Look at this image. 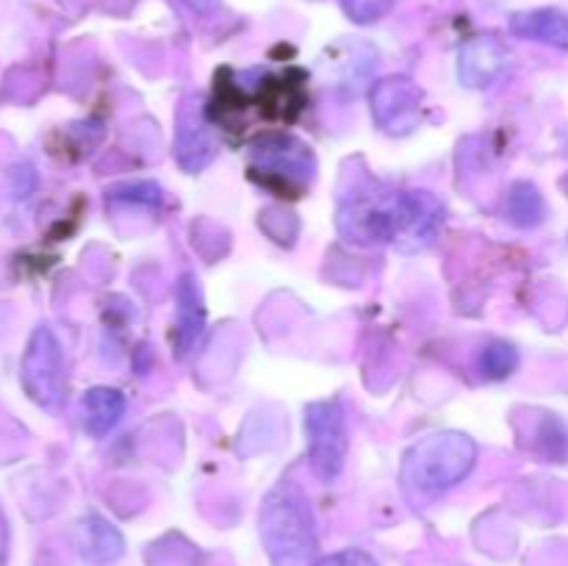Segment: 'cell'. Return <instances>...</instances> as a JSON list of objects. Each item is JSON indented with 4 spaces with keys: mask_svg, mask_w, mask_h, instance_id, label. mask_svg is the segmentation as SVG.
I'll return each instance as SVG.
<instances>
[{
    "mask_svg": "<svg viewBox=\"0 0 568 566\" xmlns=\"http://www.w3.org/2000/svg\"><path fill=\"white\" fill-rule=\"evenodd\" d=\"M444 222V205L430 192H397L386 186H355L338 203L336 225L347 242L375 247L399 244L416 253L433 244Z\"/></svg>",
    "mask_w": 568,
    "mask_h": 566,
    "instance_id": "cell-1",
    "label": "cell"
},
{
    "mask_svg": "<svg viewBox=\"0 0 568 566\" xmlns=\"http://www.w3.org/2000/svg\"><path fill=\"white\" fill-rule=\"evenodd\" d=\"M261 542L272 566H314L320 555L308 494L294 481H281L261 503Z\"/></svg>",
    "mask_w": 568,
    "mask_h": 566,
    "instance_id": "cell-2",
    "label": "cell"
},
{
    "mask_svg": "<svg viewBox=\"0 0 568 566\" xmlns=\"http://www.w3.org/2000/svg\"><path fill=\"white\" fill-rule=\"evenodd\" d=\"M477 464L475 438L460 431H442L419 438L403 455L399 481L416 499H436L458 486Z\"/></svg>",
    "mask_w": 568,
    "mask_h": 566,
    "instance_id": "cell-3",
    "label": "cell"
},
{
    "mask_svg": "<svg viewBox=\"0 0 568 566\" xmlns=\"http://www.w3.org/2000/svg\"><path fill=\"white\" fill-rule=\"evenodd\" d=\"M250 172L277 192L300 194L316 178L314 150L297 137L270 133L253 144Z\"/></svg>",
    "mask_w": 568,
    "mask_h": 566,
    "instance_id": "cell-4",
    "label": "cell"
},
{
    "mask_svg": "<svg viewBox=\"0 0 568 566\" xmlns=\"http://www.w3.org/2000/svg\"><path fill=\"white\" fill-rule=\"evenodd\" d=\"M305 438L314 475L325 483L336 481L349 455L347 416L336 397L316 400L305 408Z\"/></svg>",
    "mask_w": 568,
    "mask_h": 566,
    "instance_id": "cell-5",
    "label": "cell"
},
{
    "mask_svg": "<svg viewBox=\"0 0 568 566\" xmlns=\"http://www.w3.org/2000/svg\"><path fill=\"white\" fill-rule=\"evenodd\" d=\"M22 388L28 397L44 411H59L67 397L64 353L50 327H37L28 338L26 355L20 366Z\"/></svg>",
    "mask_w": 568,
    "mask_h": 566,
    "instance_id": "cell-6",
    "label": "cell"
},
{
    "mask_svg": "<svg viewBox=\"0 0 568 566\" xmlns=\"http://www.w3.org/2000/svg\"><path fill=\"white\" fill-rule=\"evenodd\" d=\"M372 117L392 137H408L422 122V89L405 75H388L372 87Z\"/></svg>",
    "mask_w": 568,
    "mask_h": 566,
    "instance_id": "cell-7",
    "label": "cell"
},
{
    "mask_svg": "<svg viewBox=\"0 0 568 566\" xmlns=\"http://www.w3.org/2000/svg\"><path fill=\"white\" fill-rule=\"evenodd\" d=\"M216 155V139L200 117L194 100H186L178 111L175 128V159L183 170L197 172Z\"/></svg>",
    "mask_w": 568,
    "mask_h": 566,
    "instance_id": "cell-8",
    "label": "cell"
},
{
    "mask_svg": "<svg viewBox=\"0 0 568 566\" xmlns=\"http://www.w3.org/2000/svg\"><path fill=\"white\" fill-rule=\"evenodd\" d=\"M505 67H508L505 44L494 37H477L460 50L458 75L469 89H486L503 75Z\"/></svg>",
    "mask_w": 568,
    "mask_h": 566,
    "instance_id": "cell-9",
    "label": "cell"
},
{
    "mask_svg": "<svg viewBox=\"0 0 568 566\" xmlns=\"http://www.w3.org/2000/svg\"><path fill=\"white\" fill-rule=\"evenodd\" d=\"M75 544L89 564H100V566L114 564V560L122 555V549H125V538H122V533L116 530L109 519H103V516L98 514H89L78 522Z\"/></svg>",
    "mask_w": 568,
    "mask_h": 566,
    "instance_id": "cell-10",
    "label": "cell"
},
{
    "mask_svg": "<svg viewBox=\"0 0 568 566\" xmlns=\"http://www.w3.org/2000/svg\"><path fill=\"white\" fill-rule=\"evenodd\" d=\"M128 400L120 388L111 386H94L83 394L81 400V422L83 431L92 438H103L120 425V420L125 416Z\"/></svg>",
    "mask_w": 568,
    "mask_h": 566,
    "instance_id": "cell-11",
    "label": "cell"
},
{
    "mask_svg": "<svg viewBox=\"0 0 568 566\" xmlns=\"http://www.w3.org/2000/svg\"><path fill=\"white\" fill-rule=\"evenodd\" d=\"M510 28H514L516 37L536 39V42L568 50V14L560 9L521 11V14L510 17Z\"/></svg>",
    "mask_w": 568,
    "mask_h": 566,
    "instance_id": "cell-12",
    "label": "cell"
},
{
    "mask_svg": "<svg viewBox=\"0 0 568 566\" xmlns=\"http://www.w3.org/2000/svg\"><path fill=\"white\" fill-rule=\"evenodd\" d=\"M175 300H178V331H175L178 350H181V353H186V350L197 342V336L203 333V327H205L203 292H200L194 275H189L186 272V275L181 277Z\"/></svg>",
    "mask_w": 568,
    "mask_h": 566,
    "instance_id": "cell-13",
    "label": "cell"
},
{
    "mask_svg": "<svg viewBox=\"0 0 568 566\" xmlns=\"http://www.w3.org/2000/svg\"><path fill=\"white\" fill-rule=\"evenodd\" d=\"M505 216L516 228H536L547 216V200L530 181H519L510 186L508 200H505Z\"/></svg>",
    "mask_w": 568,
    "mask_h": 566,
    "instance_id": "cell-14",
    "label": "cell"
},
{
    "mask_svg": "<svg viewBox=\"0 0 568 566\" xmlns=\"http://www.w3.org/2000/svg\"><path fill=\"white\" fill-rule=\"evenodd\" d=\"M477 366L488 381H503V377L514 375L519 366V350L508 342H491L488 347H483Z\"/></svg>",
    "mask_w": 568,
    "mask_h": 566,
    "instance_id": "cell-15",
    "label": "cell"
},
{
    "mask_svg": "<svg viewBox=\"0 0 568 566\" xmlns=\"http://www.w3.org/2000/svg\"><path fill=\"white\" fill-rule=\"evenodd\" d=\"M544 438V453L552 461H566L568 458V427L555 416H549L547 425L541 431Z\"/></svg>",
    "mask_w": 568,
    "mask_h": 566,
    "instance_id": "cell-16",
    "label": "cell"
},
{
    "mask_svg": "<svg viewBox=\"0 0 568 566\" xmlns=\"http://www.w3.org/2000/svg\"><path fill=\"white\" fill-rule=\"evenodd\" d=\"M111 200H125V203H148V205H153V203H161V189L155 186V183H125V186H116V189H111V194H109Z\"/></svg>",
    "mask_w": 568,
    "mask_h": 566,
    "instance_id": "cell-17",
    "label": "cell"
},
{
    "mask_svg": "<svg viewBox=\"0 0 568 566\" xmlns=\"http://www.w3.org/2000/svg\"><path fill=\"white\" fill-rule=\"evenodd\" d=\"M342 3L355 22H375L392 9V0H342Z\"/></svg>",
    "mask_w": 568,
    "mask_h": 566,
    "instance_id": "cell-18",
    "label": "cell"
},
{
    "mask_svg": "<svg viewBox=\"0 0 568 566\" xmlns=\"http://www.w3.org/2000/svg\"><path fill=\"white\" fill-rule=\"evenodd\" d=\"M314 566H377L375 558L364 549H342V553H333L327 558H320Z\"/></svg>",
    "mask_w": 568,
    "mask_h": 566,
    "instance_id": "cell-19",
    "label": "cell"
},
{
    "mask_svg": "<svg viewBox=\"0 0 568 566\" xmlns=\"http://www.w3.org/2000/svg\"><path fill=\"white\" fill-rule=\"evenodd\" d=\"M186 3H189V9L209 14V11L216 9V3H220V0H186Z\"/></svg>",
    "mask_w": 568,
    "mask_h": 566,
    "instance_id": "cell-20",
    "label": "cell"
},
{
    "mask_svg": "<svg viewBox=\"0 0 568 566\" xmlns=\"http://www.w3.org/2000/svg\"><path fill=\"white\" fill-rule=\"evenodd\" d=\"M6 547H9V533H6V522L3 516H0V566H3L6 560Z\"/></svg>",
    "mask_w": 568,
    "mask_h": 566,
    "instance_id": "cell-21",
    "label": "cell"
}]
</instances>
